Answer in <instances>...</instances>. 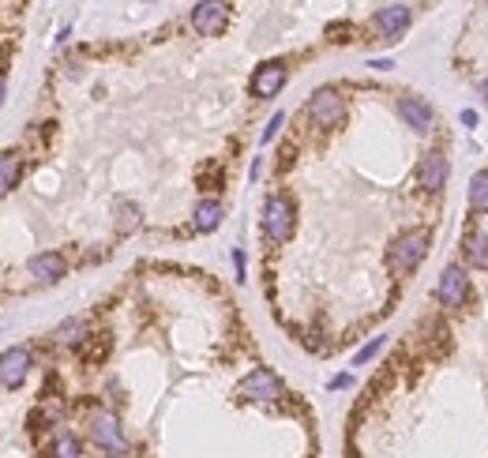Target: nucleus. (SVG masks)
<instances>
[{"label": "nucleus", "mask_w": 488, "mask_h": 458, "mask_svg": "<svg viewBox=\"0 0 488 458\" xmlns=\"http://www.w3.org/2000/svg\"><path fill=\"white\" fill-rule=\"evenodd\" d=\"M428 229H410V233H402V237H394V244L387 248V267L394 274H410L417 271L421 263H425V256H428Z\"/></svg>", "instance_id": "obj_1"}, {"label": "nucleus", "mask_w": 488, "mask_h": 458, "mask_svg": "<svg viewBox=\"0 0 488 458\" xmlns=\"http://www.w3.org/2000/svg\"><path fill=\"white\" fill-rule=\"evenodd\" d=\"M87 436L94 440V447H98L102 454L121 458V454L131 451V443H128V436H124L121 421H116V413H109V410H94V413L87 417Z\"/></svg>", "instance_id": "obj_2"}, {"label": "nucleus", "mask_w": 488, "mask_h": 458, "mask_svg": "<svg viewBox=\"0 0 488 458\" xmlns=\"http://www.w3.org/2000/svg\"><path fill=\"white\" fill-rule=\"evenodd\" d=\"M293 226H297V207L289 195H267V203H263V233H267V241L274 244H286L293 237Z\"/></svg>", "instance_id": "obj_3"}, {"label": "nucleus", "mask_w": 488, "mask_h": 458, "mask_svg": "<svg viewBox=\"0 0 488 458\" xmlns=\"http://www.w3.org/2000/svg\"><path fill=\"white\" fill-rule=\"evenodd\" d=\"M432 297H436L443 308H462L470 300V274H466V267L462 263H447L443 274H440V282H436V290H432Z\"/></svg>", "instance_id": "obj_4"}, {"label": "nucleus", "mask_w": 488, "mask_h": 458, "mask_svg": "<svg viewBox=\"0 0 488 458\" xmlns=\"http://www.w3.org/2000/svg\"><path fill=\"white\" fill-rule=\"evenodd\" d=\"M308 116L320 128H335L342 116H346V98L338 94L335 87H320V90H312V98H308Z\"/></svg>", "instance_id": "obj_5"}, {"label": "nucleus", "mask_w": 488, "mask_h": 458, "mask_svg": "<svg viewBox=\"0 0 488 458\" xmlns=\"http://www.w3.org/2000/svg\"><path fill=\"white\" fill-rule=\"evenodd\" d=\"M447 180H451V158L443 151H428L425 158L417 162V185L425 192H443Z\"/></svg>", "instance_id": "obj_6"}, {"label": "nucleus", "mask_w": 488, "mask_h": 458, "mask_svg": "<svg viewBox=\"0 0 488 458\" xmlns=\"http://www.w3.org/2000/svg\"><path fill=\"white\" fill-rule=\"evenodd\" d=\"M241 391L244 398H252V402H278L282 398V379L274 376L271 369H252L244 379H241Z\"/></svg>", "instance_id": "obj_7"}, {"label": "nucleus", "mask_w": 488, "mask_h": 458, "mask_svg": "<svg viewBox=\"0 0 488 458\" xmlns=\"http://www.w3.org/2000/svg\"><path fill=\"white\" fill-rule=\"evenodd\" d=\"M229 19V0H200V4L192 8V27L195 34H222Z\"/></svg>", "instance_id": "obj_8"}, {"label": "nucleus", "mask_w": 488, "mask_h": 458, "mask_svg": "<svg viewBox=\"0 0 488 458\" xmlns=\"http://www.w3.org/2000/svg\"><path fill=\"white\" fill-rule=\"evenodd\" d=\"M26 372H31V349L26 346H11L0 353V383L4 387H23Z\"/></svg>", "instance_id": "obj_9"}, {"label": "nucleus", "mask_w": 488, "mask_h": 458, "mask_svg": "<svg viewBox=\"0 0 488 458\" xmlns=\"http://www.w3.org/2000/svg\"><path fill=\"white\" fill-rule=\"evenodd\" d=\"M286 80H289L286 64L282 60H267V64H259L256 75H252V94L256 98H274L286 87Z\"/></svg>", "instance_id": "obj_10"}, {"label": "nucleus", "mask_w": 488, "mask_h": 458, "mask_svg": "<svg viewBox=\"0 0 488 458\" xmlns=\"http://www.w3.org/2000/svg\"><path fill=\"white\" fill-rule=\"evenodd\" d=\"M398 113H402V121L410 124L413 132H432V124H436V109H432L421 94H402L398 98Z\"/></svg>", "instance_id": "obj_11"}, {"label": "nucleus", "mask_w": 488, "mask_h": 458, "mask_svg": "<svg viewBox=\"0 0 488 458\" xmlns=\"http://www.w3.org/2000/svg\"><path fill=\"white\" fill-rule=\"evenodd\" d=\"M26 271H31L38 282H60L64 274H68V263H64L60 252H38V256H31Z\"/></svg>", "instance_id": "obj_12"}, {"label": "nucleus", "mask_w": 488, "mask_h": 458, "mask_svg": "<svg viewBox=\"0 0 488 458\" xmlns=\"http://www.w3.org/2000/svg\"><path fill=\"white\" fill-rule=\"evenodd\" d=\"M406 27H410V8H406V4H391V8H384L376 16V31L384 34L387 42H394Z\"/></svg>", "instance_id": "obj_13"}, {"label": "nucleus", "mask_w": 488, "mask_h": 458, "mask_svg": "<svg viewBox=\"0 0 488 458\" xmlns=\"http://www.w3.org/2000/svg\"><path fill=\"white\" fill-rule=\"evenodd\" d=\"M462 259H466L473 271H488V233L466 229V237H462Z\"/></svg>", "instance_id": "obj_14"}, {"label": "nucleus", "mask_w": 488, "mask_h": 458, "mask_svg": "<svg viewBox=\"0 0 488 458\" xmlns=\"http://www.w3.org/2000/svg\"><path fill=\"white\" fill-rule=\"evenodd\" d=\"M466 207H470L473 214H488V169H477V173L470 177Z\"/></svg>", "instance_id": "obj_15"}, {"label": "nucleus", "mask_w": 488, "mask_h": 458, "mask_svg": "<svg viewBox=\"0 0 488 458\" xmlns=\"http://www.w3.org/2000/svg\"><path fill=\"white\" fill-rule=\"evenodd\" d=\"M192 218H195V229L200 233H215L222 226V203L218 200H200L195 203V211H192Z\"/></svg>", "instance_id": "obj_16"}, {"label": "nucleus", "mask_w": 488, "mask_h": 458, "mask_svg": "<svg viewBox=\"0 0 488 458\" xmlns=\"http://www.w3.org/2000/svg\"><path fill=\"white\" fill-rule=\"evenodd\" d=\"M19 173H23L19 154L16 151H0V195H8L11 188L19 185Z\"/></svg>", "instance_id": "obj_17"}, {"label": "nucleus", "mask_w": 488, "mask_h": 458, "mask_svg": "<svg viewBox=\"0 0 488 458\" xmlns=\"http://www.w3.org/2000/svg\"><path fill=\"white\" fill-rule=\"evenodd\" d=\"M113 214H116V229H121V233L139 229V222H143L139 203H131V200H116V203H113Z\"/></svg>", "instance_id": "obj_18"}, {"label": "nucleus", "mask_w": 488, "mask_h": 458, "mask_svg": "<svg viewBox=\"0 0 488 458\" xmlns=\"http://www.w3.org/2000/svg\"><path fill=\"white\" fill-rule=\"evenodd\" d=\"M83 334H87V320L75 316V320H64L53 338H57V346H79V342H83Z\"/></svg>", "instance_id": "obj_19"}, {"label": "nucleus", "mask_w": 488, "mask_h": 458, "mask_svg": "<svg viewBox=\"0 0 488 458\" xmlns=\"http://www.w3.org/2000/svg\"><path fill=\"white\" fill-rule=\"evenodd\" d=\"M53 458H83V443H79L72 432H57V440H53Z\"/></svg>", "instance_id": "obj_20"}, {"label": "nucleus", "mask_w": 488, "mask_h": 458, "mask_svg": "<svg viewBox=\"0 0 488 458\" xmlns=\"http://www.w3.org/2000/svg\"><path fill=\"white\" fill-rule=\"evenodd\" d=\"M384 346H387V334L372 338V342H368V346H361L357 353H353V364H368V361H372V357H376V353L384 349Z\"/></svg>", "instance_id": "obj_21"}, {"label": "nucleus", "mask_w": 488, "mask_h": 458, "mask_svg": "<svg viewBox=\"0 0 488 458\" xmlns=\"http://www.w3.org/2000/svg\"><path fill=\"white\" fill-rule=\"evenodd\" d=\"M286 124V113H274L271 121H267V128H263V136H259V143H271L274 136H278V128Z\"/></svg>", "instance_id": "obj_22"}, {"label": "nucleus", "mask_w": 488, "mask_h": 458, "mask_svg": "<svg viewBox=\"0 0 488 458\" xmlns=\"http://www.w3.org/2000/svg\"><path fill=\"white\" fill-rule=\"evenodd\" d=\"M327 387H331V391H346V387H353V376H349V372H338Z\"/></svg>", "instance_id": "obj_23"}, {"label": "nucleus", "mask_w": 488, "mask_h": 458, "mask_svg": "<svg viewBox=\"0 0 488 458\" xmlns=\"http://www.w3.org/2000/svg\"><path fill=\"white\" fill-rule=\"evenodd\" d=\"M233 267H237V282H244V252L233 248Z\"/></svg>", "instance_id": "obj_24"}, {"label": "nucleus", "mask_w": 488, "mask_h": 458, "mask_svg": "<svg viewBox=\"0 0 488 458\" xmlns=\"http://www.w3.org/2000/svg\"><path fill=\"white\" fill-rule=\"evenodd\" d=\"M368 68H376V72H391V68H394V60H391V57H376V60H368Z\"/></svg>", "instance_id": "obj_25"}, {"label": "nucleus", "mask_w": 488, "mask_h": 458, "mask_svg": "<svg viewBox=\"0 0 488 458\" xmlns=\"http://www.w3.org/2000/svg\"><path fill=\"white\" fill-rule=\"evenodd\" d=\"M458 121H462L466 128H477V121H481V116H477V109H462V116H458Z\"/></svg>", "instance_id": "obj_26"}, {"label": "nucleus", "mask_w": 488, "mask_h": 458, "mask_svg": "<svg viewBox=\"0 0 488 458\" xmlns=\"http://www.w3.org/2000/svg\"><path fill=\"white\" fill-rule=\"evenodd\" d=\"M0 106H4V68H0Z\"/></svg>", "instance_id": "obj_27"}, {"label": "nucleus", "mask_w": 488, "mask_h": 458, "mask_svg": "<svg viewBox=\"0 0 488 458\" xmlns=\"http://www.w3.org/2000/svg\"><path fill=\"white\" fill-rule=\"evenodd\" d=\"M481 94H484V102H488V80H481Z\"/></svg>", "instance_id": "obj_28"}]
</instances>
